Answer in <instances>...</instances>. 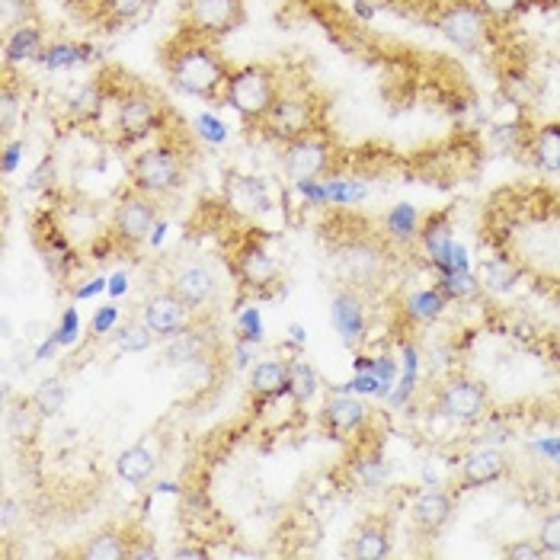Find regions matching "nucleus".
<instances>
[{"mask_svg": "<svg viewBox=\"0 0 560 560\" xmlns=\"http://www.w3.org/2000/svg\"><path fill=\"white\" fill-rule=\"evenodd\" d=\"M164 71L173 90L199 100H215L231 78V68L215 48V39L199 36L186 26L179 39L164 51Z\"/></svg>", "mask_w": 560, "mask_h": 560, "instance_id": "obj_1", "label": "nucleus"}, {"mask_svg": "<svg viewBox=\"0 0 560 560\" xmlns=\"http://www.w3.org/2000/svg\"><path fill=\"white\" fill-rule=\"evenodd\" d=\"M279 74L266 65H244L231 71L224 86V103L247 122H262L279 103Z\"/></svg>", "mask_w": 560, "mask_h": 560, "instance_id": "obj_2", "label": "nucleus"}, {"mask_svg": "<svg viewBox=\"0 0 560 560\" xmlns=\"http://www.w3.org/2000/svg\"><path fill=\"white\" fill-rule=\"evenodd\" d=\"M131 189L148 199H164L186 183V158L171 144H154L135 154L129 164Z\"/></svg>", "mask_w": 560, "mask_h": 560, "instance_id": "obj_3", "label": "nucleus"}, {"mask_svg": "<svg viewBox=\"0 0 560 560\" xmlns=\"http://www.w3.org/2000/svg\"><path fill=\"white\" fill-rule=\"evenodd\" d=\"M435 26L462 51H480L490 39V16L475 0H445L435 13Z\"/></svg>", "mask_w": 560, "mask_h": 560, "instance_id": "obj_4", "label": "nucleus"}, {"mask_svg": "<svg viewBox=\"0 0 560 560\" xmlns=\"http://www.w3.org/2000/svg\"><path fill=\"white\" fill-rule=\"evenodd\" d=\"M244 0H183V26L209 39L231 36L244 26Z\"/></svg>", "mask_w": 560, "mask_h": 560, "instance_id": "obj_5", "label": "nucleus"}, {"mask_svg": "<svg viewBox=\"0 0 560 560\" xmlns=\"http://www.w3.org/2000/svg\"><path fill=\"white\" fill-rule=\"evenodd\" d=\"M330 141L324 135H302L295 141H285V151H282V171L285 176L302 186V183H317V176H324L330 167Z\"/></svg>", "mask_w": 560, "mask_h": 560, "instance_id": "obj_6", "label": "nucleus"}, {"mask_svg": "<svg viewBox=\"0 0 560 560\" xmlns=\"http://www.w3.org/2000/svg\"><path fill=\"white\" fill-rule=\"evenodd\" d=\"M334 269L346 289H362L385 272V254L372 241H346L334 254Z\"/></svg>", "mask_w": 560, "mask_h": 560, "instance_id": "obj_7", "label": "nucleus"}, {"mask_svg": "<svg viewBox=\"0 0 560 560\" xmlns=\"http://www.w3.org/2000/svg\"><path fill=\"white\" fill-rule=\"evenodd\" d=\"M161 126V103L151 90L135 86L116 103V131L122 141H138Z\"/></svg>", "mask_w": 560, "mask_h": 560, "instance_id": "obj_8", "label": "nucleus"}, {"mask_svg": "<svg viewBox=\"0 0 560 560\" xmlns=\"http://www.w3.org/2000/svg\"><path fill=\"white\" fill-rule=\"evenodd\" d=\"M439 413L452 423H477L487 410V388L475 382V378H448L442 388H439Z\"/></svg>", "mask_w": 560, "mask_h": 560, "instance_id": "obj_9", "label": "nucleus"}, {"mask_svg": "<svg viewBox=\"0 0 560 560\" xmlns=\"http://www.w3.org/2000/svg\"><path fill=\"white\" fill-rule=\"evenodd\" d=\"M158 224V209L148 196H141L138 189L126 192L119 202H116V212H113V231L122 244L129 247H141L151 231Z\"/></svg>", "mask_w": 560, "mask_h": 560, "instance_id": "obj_10", "label": "nucleus"}, {"mask_svg": "<svg viewBox=\"0 0 560 560\" xmlns=\"http://www.w3.org/2000/svg\"><path fill=\"white\" fill-rule=\"evenodd\" d=\"M189 314L192 307L183 302L176 292H158L144 302V324L161 337V340H171L176 334H183L189 327Z\"/></svg>", "mask_w": 560, "mask_h": 560, "instance_id": "obj_11", "label": "nucleus"}, {"mask_svg": "<svg viewBox=\"0 0 560 560\" xmlns=\"http://www.w3.org/2000/svg\"><path fill=\"white\" fill-rule=\"evenodd\" d=\"M262 122L269 126V135H276L282 141H295V138L314 131V109L302 96H279V103L272 106V113Z\"/></svg>", "mask_w": 560, "mask_h": 560, "instance_id": "obj_12", "label": "nucleus"}, {"mask_svg": "<svg viewBox=\"0 0 560 560\" xmlns=\"http://www.w3.org/2000/svg\"><path fill=\"white\" fill-rule=\"evenodd\" d=\"M369 423V407L355 397H330L320 410V427L330 432L334 439H346L359 432Z\"/></svg>", "mask_w": 560, "mask_h": 560, "instance_id": "obj_13", "label": "nucleus"}, {"mask_svg": "<svg viewBox=\"0 0 560 560\" xmlns=\"http://www.w3.org/2000/svg\"><path fill=\"white\" fill-rule=\"evenodd\" d=\"M506 468H510V462H506V455H503L500 448L480 445V448H475V452L462 462V483H465L468 490H475V487H490V483H497V480L506 477Z\"/></svg>", "mask_w": 560, "mask_h": 560, "instance_id": "obj_14", "label": "nucleus"}, {"mask_svg": "<svg viewBox=\"0 0 560 560\" xmlns=\"http://www.w3.org/2000/svg\"><path fill=\"white\" fill-rule=\"evenodd\" d=\"M173 292L189 304L192 311L196 307H206V304L215 302L218 282L215 272L209 266H183L176 276H173Z\"/></svg>", "mask_w": 560, "mask_h": 560, "instance_id": "obj_15", "label": "nucleus"}, {"mask_svg": "<svg viewBox=\"0 0 560 560\" xmlns=\"http://www.w3.org/2000/svg\"><path fill=\"white\" fill-rule=\"evenodd\" d=\"M394 545H390V532L385 522H362L355 525V532L349 535L346 545V558L359 560H382L390 558Z\"/></svg>", "mask_w": 560, "mask_h": 560, "instance_id": "obj_16", "label": "nucleus"}, {"mask_svg": "<svg viewBox=\"0 0 560 560\" xmlns=\"http://www.w3.org/2000/svg\"><path fill=\"white\" fill-rule=\"evenodd\" d=\"M330 314H334V327L340 330L346 346H355L365 334V311H362V299L355 295V289H340L330 302Z\"/></svg>", "mask_w": 560, "mask_h": 560, "instance_id": "obj_17", "label": "nucleus"}, {"mask_svg": "<svg viewBox=\"0 0 560 560\" xmlns=\"http://www.w3.org/2000/svg\"><path fill=\"white\" fill-rule=\"evenodd\" d=\"M413 522H417V528L420 532H427V535H435V532H442L452 516H455V503H452V497L448 493H442V490H427V493H420L417 500H413Z\"/></svg>", "mask_w": 560, "mask_h": 560, "instance_id": "obj_18", "label": "nucleus"}, {"mask_svg": "<svg viewBox=\"0 0 560 560\" xmlns=\"http://www.w3.org/2000/svg\"><path fill=\"white\" fill-rule=\"evenodd\" d=\"M209 343H212V334L206 330H196V327H186L183 334H176L164 346V362L167 365H189V362H199L209 355Z\"/></svg>", "mask_w": 560, "mask_h": 560, "instance_id": "obj_19", "label": "nucleus"}, {"mask_svg": "<svg viewBox=\"0 0 560 560\" xmlns=\"http://www.w3.org/2000/svg\"><path fill=\"white\" fill-rule=\"evenodd\" d=\"M45 48V36L43 30L30 20L16 30L7 33V45H3V58L7 65H20V61H36L43 55Z\"/></svg>", "mask_w": 560, "mask_h": 560, "instance_id": "obj_20", "label": "nucleus"}, {"mask_svg": "<svg viewBox=\"0 0 560 560\" xmlns=\"http://www.w3.org/2000/svg\"><path fill=\"white\" fill-rule=\"evenodd\" d=\"M237 269H241V276H244V282L247 285H269V282H276V276H279V266H276V259L269 257L259 244H247L244 250H241V257H237Z\"/></svg>", "mask_w": 560, "mask_h": 560, "instance_id": "obj_21", "label": "nucleus"}, {"mask_svg": "<svg viewBox=\"0 0 560 560\" xmlns=\"http://www.w3.org/2000/svg\"><path fill=\"white\" fill-rule=\"evenodd\" d=\"M78 558L84 560H126L129 558V538L119 532H96L78 548Z\"/></svg>", "mask_w": 560, "mask_h": 560, "instance_id": "obj_22", "label": "nucleus"}, {"mask_svg": "<svg viewBox=\"0 0 560 560\" xmlns=\"http://www.w3.org/2000/svg\"><path fill=\"white\" fill-rule=\"evenodd\" d=\"M250 390L257 397L289 394V362H259L250 372Z\"/></svg>", "mask_w": 560, "mask_h": 560, "instance_id": "obj_23", "label": "nucleus"}, {"mask_svg": "<svg viewBox=\"0 0 560 560\" xmlns=\"http://www.w3.org/2000/svg\"><path fill=\"white\" fill-rule=\"evenodd\" d=\"M154 468H158V458H154V452L148 445H131L116 462V475L129 480V483H144L148 477L154 475Z\"/></svg>", "mask_w": 560, "mask_h": 560, "instance_id": "obj_24", "label": "nucleus"}, {"mask_svg": "<svg viewBox=\"0 0 560 560\" xmlns=\"http://www.w3.org/2000/svg\"><path fill=\"white\" fill-rule=\"evenodd\" d=\"M532 158L545 173L560 171V122H548L532 138Z\"/></svg>", "mask_w": 560, "mask_h": 560, "instance_id": "obj_25", "label": "nucleus"}, {"mask_svg": "<svg viewBox=\"0 0 560 560\" xmlns=\"http://www.w3.org/2000/svg\"><path fill=\"white\" fill-rule=\"evenodd\" d=\"M103 103H106V84L103 81H90V84H84L71 96V106H68L71 109V119H78V122L100 119Z\"/></svg>", "mask_w": 560, "mask_h": 560, "instance_id": "obj_26", "label": "nucleus"}, {"mask_svg": "<svg viewBox=\"0 0 560 560\" xmlns=\"http://www.w3.org/2000/svg\"><path fill=\"white\" fill-rule=\"evenodd\" d=\"M423 234V244H427V250H430V257L439 262V266H445L448 259H452V250H455V244H452V228H448V221L442 215H435L427 221V228L420 231Z\"/></svg>", "mask_w": 560, "mask_h": 560, "instance_id": "obj_27", "label": "nucleus"}, {"mask_svg": "<svg viewBox=\"0 0 560 560\" xmlns=\"http://www.w3.org/2000/svg\"><path fill=\"white\" fill-rule=\"evenodd\" d=\"M289 394L295 404H307L317 394V372L307 362H289Z\"/></svg>", "mask_w": 560, "mask_h": 560, "instance_id": "obj_28", "label": "nucleus"}, {"mask_svg": "<svg viewBox=\"0 0 560 560\" xmlns=\"http://www.w3.org/2000/svg\"><path fill=\"white\" fill-rule=\"evenodd\" d=\"M84 58H86V45L51 43V45H45L43 55H39L36 61L45 65V68H74V65H81Z\"/></svg>", "mask_w": 560, "mask_h": 560, "instance_id": "obj_29", "label": "nucleus"}, {"mask_svg": "<svg viewBox=\"0 0 560 560\" xmlns=\"http://www.w3.org/2000/svg\"><path fill=\"white\" fill-rule=\"evenodd\" d=\"M148 7H151V0H96V13H100L106 23H131V20H138Z\"/></svg>", "mask_w": 560, "mask_h": 560, "instance_id": "obj_30", "label": "nucleus"}, {"mask_svg": "<svg viewBox=\"0 0 560 560\" xmlns=\"http://www.w3.org/2000/svg\"><path fill=\"white\" fill-rule=\"evenodd\" d=\"M352 475H355V480H359L362 487L375 490V487H382V483L388 480V462H385V455H382V452L362 455V458L352 465Z\"/></svg>", "mask_w": 560, "mask_h": 560, "instance_id": "obj_31", "label": "nucleus"}, {"mask_svg": "<svg viewBox=\"0 0 560 560\" xmlns=\"http://www.w3.org/2000/svg\"><path fill=\"white\" fill-rule=\"evenodd\" d=\"M65 397H68V390H65L61 378H45L39 390L33 394V404H36V410L43 417H51V413H58L65 407Z\"/></svg>", "mask_w": 560, "mask_h": 560, "instance_id": "obj_32", "label": "nucleus"}, {"mask_svg": "<svg viewBox=\"0 0 560 560\" xmlns=\"http://www.w3.org/2000/svg\"><path fill=\"white\" fill-rule=\"evenodd\" d=\"M158 334L144 324V317L141 320H131V324H126L119 334H116V343L122 346L126 352H141V349H148L151 346V340H154Z\"/></svg>", "mask_w": 560, "mask_h": 560, "instance_id": "obj_33", "label": "nucleus"}, {"mask_svg": "<svg viewBox=\"0 0 560 560\" xmlns=\"http://www.w3.org/2000/svg\"><path fill=\"white\" fill-rule=\"evenodd\" d=\"M445 307V299L439 292H417L407 299V314L417 320H435Z\"/></svg>", "mask_w": 560, "mask_h": 560, "instance_id": "obj_34", "label": "nucleus"}, {"mask_svg": "<svg viewBox=\"0 0 560 560\" xmlns=\"http://www.w3.org/2000/svg\"><path fill=\"white\" fill-rule=\"evenodd\" d=\"M3 30H16L33 20V0H3Z\"/></svg>", "mask_w": 560, "mask_h": 560, "instance_id": "obj_35", "label": "nucleus"}, {"mask_svg": "<svg viewBox=\"0 0 560 560\" xmlns=\"http://www.w3.org/2000/svg\"><path fill=\"white\" fill-rule=\"evenodd\" d=\"M475 3L490 20H513L518 10L525 7V0H475Z\"/></svg>", "mask_w": 560, "mask_h": 560, "instance_id": "obj_36", "label": "nucleus"}, {"mask_svg": "<svg viewBox=\"0 0 560 560\" xmlns=\"http://www.w3.org/2000/svg\"><path fill=\"white\" fill-rule=\"evenodd\" d=\"M503 558L538 560V558H548V555H545V548H541V541H538V538H522V541H513V545H506V548H503Z\"/></svg>", "mask_w": 560, "mask_h": 560, "instance_id": "obj_37", "label": "nucleus"}, {"mask_svg": "<svg viewBox=\"0 0 560 560\" xmlns=\"http://www.w3.org/2000/svg\"><path fill=\"white\" fill-rule=\"evenodd\" d=\"M516 276L518 272L510 266V262H490V266H487V285H490V289H497V292L513 289Z\"/></svg>", "mask_w": 560, "mask_h": 560, "instance_id": "obj_38", "label": "nucleus"}, {"mask_svg": "<svg viewBox=\"0 0 560 560\" xmlns=\"http://www.w3.org/2000/svg\"><path fill=\"white\" fill-rule=\"evenodd\" d=\"M538 541H541L545 555H560V513H551V516L541 522Z\"/></svg>", "mask_w": 560, "mask_h": 560, "instance_id": "obj_39", "label": "nucleus"}, {"mask_svg": "<svg viewBox=\"0 0 560 560\" xmlns=\"http://www.w3.org/2000/svg\"><path fill=\"white\" fill-rule=\"evenodd\" d=\"M16 103H20V96H16V86L3 84V96H0V131H3V135H10V129H13V113H16Z\"/></svg>", "mask_w": 560, "mask_h": 560, "instance_id": "obj_40", "label": "nucleus"}, {"mask_svg": "<svg viewBox=\"0 0 560 560\" xmlns=\"http://www.w3.org/2000/svg\"><path fill=\"white\" fill-rule=\"evenodd\" d=\"M390 231H394L397 237H413V231H417L413 209H407V206L394 209V215H390Z\"/></svg>", "mask_w": 560, "mask_h": 560, "instance_id": "obj_41", "label": "nucleus"}, {"mask_svg": "<svg viewBox=\"0 0 560 560\" xmlns=\"http://www.w3.org/2000/svg\"><path fill=\"white\" fill-rule=\"evenodd\" d=\"M51 179H55V161H51V158H45L43 164L30 173V179H26V189H43V186H48Z\"/></svg>", "mask_w": 560, "mask_h": 560, "instance_id": "obj_42", "label": "nucleus"}, {"mask_svg": "<svg viewBox=\"0 0 560 560\" xmlns=\"http://www.w3.org/2000/svg\"><path fill=\"white\" fill-rule=\"evenodd\" d=\"M74 340H78V314L68 311L61 327H58V334H55V343H74Z\"/></svg>", "mask_w": 560, "mask_h": 560, "instance_id": "obj_43", "label": "nucleus"}, {"mask_svg": "<svg viewBox=\"0 0 560 560\" xmlns=\"http://www.w3.org/2000/svg\"><path fill=\"white\" fill-rule=\"evenodd\" d=\"M196 126H199V131H202L209 141H224V135H228L224 126H221L218 119H212V116H199V119H196Z\"/></svg>", "mask_w": 560, "mask_h": 560, "instance_id": "obj_44", "label": "nucleus"}, {"mask_svg": "<svg viewBox=\"0 0 560 560\" xmlns=\"http://www.w3.org/2000/svg\"><path fill=\"white\" fill-rule=\"evenodd\" d=\"M113 324H116V307H103V311L93 317V330H96V334H106Z\"/></svg>", "mask_w": 560, "mask_h": 560, "instance_id": "obj_45", "label": "nucleus"}, {"mask_svg": "<svg viewBox=\"0 0 560 560\" xmlns=\"http://www.w3.org/2000/svg\"><path fill=\"white\" fill-rule=\"evenodd\" d=\"M20 151H26V144H23V141H13V144H7V158H3V171H7V173L16 171V161H20Z\"/></svg>", "mask_w": 560, "mask_h": 560, "instance_id": "obj_46", "label": "nucleus"}, {"mask_svg": "<svg viewBox=\"0 0 560 560\" xmlns=\"http://www.w3.org/2000/svg\"><path fill=\"white\" fill-rule=\"evenodd\" d=\"M129 558H158L154 545H131L129 541Z\"/></svg>", "mask_w": 560, "mask_h": 560, "instance_id": "obj_47", "label": "nucleus"}, {"mask_svg": "<svg viewBox=\"0 0 560 560\" xmlns=\"http://www.w3.org/2000/svg\"><path fill=\"white\" fill-rule=\"evenodd\" d=\"M13 513H16V503H13V500H3V516H0L3 528H10V525H13Z\"/></svg>", "mask_w": 560, "mask_h": 560, "instance_id": "obj_48", "label": "nucleus"}, {"mask_svg": "<svg viewBox=\"0 0 560 560\" xmlns=\"http://www.w3.org/2000/svg\"><path fill=\"white\" fill-rule=\"evenodd\" d=\"M173 558H206V548H176Z\"/></svg>", "mask_w": 560, "mask_h": 560, "instance_id": "obj_49", "label": "nucleus"}, {"mask_svg": "<svg viewBox=\"0 0 560 560\" xmlns=\"http://www.w3.org/2000/svg\"><path fill=\"white\" fill-rule=\"evenodd\" d=\"M113 282H116V285H113V292H122V282H126V276H122V272H119V276H116V279H113Z\"/></svg>", "mask_w": 560, "mask_h": 560, "instance_id": "obj_50", "label": "nucleus"}, {"mask_svg": "<svg viewBox=\"0 0 560 560\" xmlns=\"http://www.w3.org/2000/svg\"><path fill=\"white\" fill-rule=\"evenodd\" d=\"M555 355H558V362H560V343H558V352H555Z\"/></svg>", "mask_w": 560, "mask_h": 560, "instance_id": "obj_51", "label": "nucleus"}, {"mask_svg": "<svg viewBox=\"0 0 560 560\" xmlns=\"http://www.w3.org/2000/svg\"><path fill=\"white\" fill-rule=\"evenodd\" d=\"M439 3H445V0H439Z\"/></svg>", "mask_w": 560, "mask_h": 560, "instance_id": "obj_52", "label": "nucleus"}]
</instances>
